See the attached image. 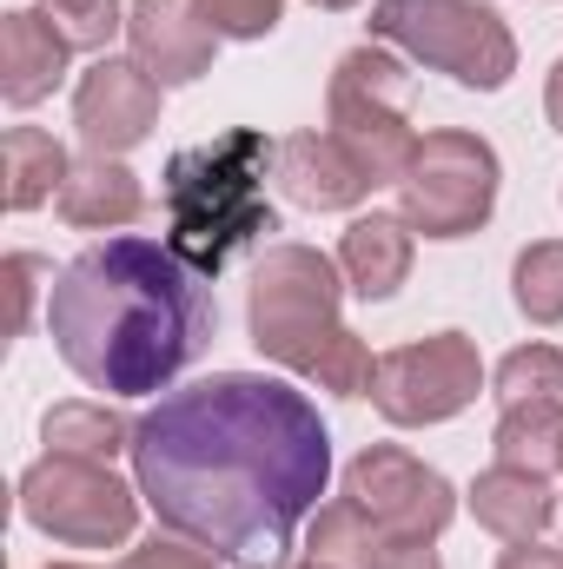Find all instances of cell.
<instances>
[{
  "label": "cell",
  "instance_id": "obj_1",
  "mask_svg": "<svg viewBox=\"0 0 563 569\" xmlns=\"http://www.w3.org/2000/svg\"><path fill=\"white\" fill-rule=\"evenodd\" d=\"M146 510L246 569H279L332 483V430L305 391L259 371H213L134 425Z\"/></svg>",
  "mask_w": 563,
  "mask_h": 569
},
{
  "label": "cell",
  "instance_id": "obj_2",
  "mask_svg": "<svg viewBox=\"0 0 563 569\" xmlns=\"http://www.w3.org/2000/svg\"><path fill=\"white\" fill-rule=\"evenodd\" d=\"M47 331L80 385L107 398H159L213 338V298L172 246L107 239L53 272Z\"/></svg>",
  "mask_w": 563,
  "mask_h": 569
},
{
  "label": "cell",
  "instance_id": "obj_3",
  "mask_svg": "<svg viewBox=\"0 0 563 569\" xmlns=\"http://www.w3.org/2000/svg\"><path fill=\"white\" fill-rule=\"evenodd\" d=\"M273 166H279V140H266L253 127L179 146L166 159V179H159L166 246L199 279H219L239 252H253L266 232H279V212L266 199Z\"/></svg>",
  "mask_w": 563,
  "mask_h": 569
},
{
  "label": "cell",
  "instance_id": "obj_4",
  "mask_svg": "<svg viewBox=\"0 0 563 569\" xmlns=\"http://www.w3.org/2000/svg\"><path fill=\"white\" fill-rule=\"evenodd\" d=\"M338 279L345 272L318 246H266V259L253 266V291H246V331L273 365L312 378L318 391L372 398L378 358L352 325H338V298H345Z\"/></svg>",
  "mask_w": 563,
  "mask_h": 569
},
{
  "label": "cell",
  "instance_id": "obj_5",
  "mask_svg": "<svg viewBox=\"0 0 563 569\" xmlns=\"http://www.w3.org/2000/svg\"><path fill=\"white\" fill-rule=\"evenodd\" d=\"M372 40L398 47L412 67H431L471 93H497L517 73V40L484 0H378Z\"/></svg>",
  "mask_w": 563,
  "mask_h": 569
},
{
  "label": "cell",
  "instance_id": "obj_6",
  "mask_svg": "<svg viewBox=\"0 0 563 569\" xmlns=\"http://www.w3.org/2000/svg\"><path fill=\"white\" fill-rule=\"evenodd\" d=\"M325 120L332 133L365 159V172L378 186H398L412 152H418V127H412V67L372 40V47H352L338 67H332V87H325Z\"/></svg>",
  "mask_w": 563,
  "mask_h": 569
},
{
  "label": "cell",
  "instance_id": "obj_7",
  "mask_svg": "<svg viewBox=\"0 0 563 569\" xmlns=\"http://www.w3.org/2000/svg\"><path fill=\"white\" fill-rule=\"evenodd\" d=\"M497 146L464 127H437L418 140L398 179V212L424 239H471L497 212Z\"/></svg>",
  "mask_w": 563,
  "mask_h": 569
},
{
  "label": "cell",
  "instance_id": "obj_8",
  "mask_svg": "<svg viewBox=\"0 0 563 569\" xmlns=\"http://www.w3.org/2000/svg\"><path fill=\"white\" fill-rule=\"evenodd\" d=\"M140 483H120L113 463H87V457H40L20 470V517L73 550H113L134 537L140 523Z\"/></svg>",
  "mask_w": 563,
  "mask_h": 569
},
{
  "label": "cell",
  "instance_id": "obj_9",
  "mask_svg": "<svg viewBox=\"0 0 563 569\" xmlns=\"http://www.w3.org/2000/svg\"><path fill=\"white\" fill-rule=\"evenodd\" d=\"M484 391V358L464 331H431V338H412L398 351L378 358V385H372V405L378 418L398 430L418 425H444L457 418L464 405H477Z\"/></svg>",
  "mask_w": 563,
  "mask_h": 569
},
{
  "label": "cell",
  "instance_id": "obj_10",
  "mask_svg": "<svg viewBox=\"0 0 563 569\" xmlns=\"http://www.w3.org/2000/svg\"><path fill=\"white\" fill-rule=\"evenodd\" d=\"M345 497L398 543H437L457 517V490L398 443H372L345 463Z\"/></svg>",
  "mask_w": 563,
  "mask_h": 569
},
{
  "label": "cell",
  "instance_id": "obj_11",
  "mask_svg": "<svg viewBox=\"0 0 563 569\" xmlns=\"http://www.w3.org/2000/svg\"><path fill=\"white\" fill-rule=\"evenodd\" d=\"M159 93H166V87L146 73L140 60L100 53V60L80 73V87H73V133H80V146H87L93 159L134 152V146L159 127Z\"/></svg>",
  "mask_w": 563,
  "mask_h": 569
},
{
  "label": "cell",
  "instance_id": "obj_12",
  "mask_svg": "<svg viewBox=\"0 0 563 569\" xmlns=\"http://www.w3.org/2000/svg\"><path fill=\"white\" fill-rule=\"evenodd\" d=\"M279 192L305 212H352L378 192V179L365 172V159L338 140L332 127L325 133H285L279 140V166H273Z\"/></svg>",
  "mask_w": 563,
  "mask_h": 569
},
{
  "label": "cell",
  "instance_id": "obj_13",
  "mask_svg": "<svg viewBox=\"0 0 563 569\" xmlns=\"http://www.w3.org/2000/svg\"><path fill=\"white\" fill-rule=\"evenodd\" d=\"M127 40L159 87H192L199 73H213V53H219V33L206 27L199 0H134Z\"/></svg>",
  "mask_w": 563,
  "mask_h": 569
},
{
  "label": "cell",
  "instance_id": "obj_14",
  "mask_svg": "<svg viewBox=\"0 0 563 569\" xmlns=\"http://www.w3.org/2000/svg\"><path fill=\"white\" fill-rule=\"evenodd\" d=\"M67 33L40 7H13L0 20V100L7 107H40L67 80Z\"/></svg>",
  "mask_w": 563,
  "mask_h": 569
},
{
  "label": "cell",
  "instance_id": "obj_15",
  "mask_svg": "<svg viewBox=\"0 0 563 569\" xmlns=\"http://www.w3.org/2000/svg\"><path fill=\"white\" fill-rule=\"evenodd\" d=\"M412 239L418 232L405 226V212H365V219H352L345 239H338V272H345V284L365 305L398 298V284L412 279Z\"/></svg>",
  "mask_w": 563,
  "mask_h": 569
},
{
  "label": "cell",
  "instance_id": "obj_16",
  "mask_svg": "<svg viewBox=\"0 0 563 569\" xmlns=\"http://www.w3.org/2000/svg\"><path fill=\"white\" fill-rule=\"evenodd\" d=\"M471 517L497 537V543H537L551 530V510H557V490L551 477H531V470H511V463H491L471 490H464Z\"/></svg>",
  "mask_w": 563,
  "mask_h": 569
},
{
  "label": "cell",
  "instance_id": "obj_17",
  "mask_svg": "<svg viewBox=\"0 0 563 569\" xmlns=\"http://www.w3.org/2000/svg\"><path fill=\"white\" fill-rule=\"evenodd\" d=\"M60 219L73 232H113V226H134L146 212V192H140V172H127L120 159H80L60 186Z\"/></svg>",
  "mask_w": 563,
  "mask_h": 569
},
{
  "label": "cell",
  "instance_id": "obj_18",
  "mask_svg": "<svg viewBox=\"0 0 563 569\" xmlns=\"http://www.w3.org/2000/svg\"><path fill=\"white\" fill-rule=\"evenodd\" d=\"M67 172H73V159H67V146L53 140V133H40V127H7V140H0L7 212H33V206L60 199Z\"/></svg>",
  "mask_w": 563,
  "mask_h": 569
},
{
  "label": "cell",
  "instance_id": "obj_19",
  "mask_svg": "<svg viewBox=\"0 0 563 569\" xmlns=\"http://www.w3.org/2000/svg\"><path fill=\"white\" fill-rule=\"evenodd\" d=\"M40 437H47L53 457H87V463H113L120 450H134V425L113 405H87V398L53 405L40 418Z\"/></svg>",
  "mask_w": 563,
  "mask_h": 569
},
{
  "label": "cell",
  "instance_id": "obj_20",
  "mask_svg": "<svg viewBox=\"0 0 563 569\" xmlns=\"http://www.w3.org/2000/svg\"><path fill=\"white\" fill-rule=\"evenodd\" d=\"M385 530L352 503V497H332V503H318V517H312V530H305V557L325 569H372L385 557Z\"/></svg>",
  "mask_w": 563,
  "mask_h": 569
},
{
  "label": "cell",
  "instance_id": "obj_21",
  "mask_svg": "<svg viewBox=\"0 0 563 569\" xmlns=\"http://www.w3.org/2000/svg\"><path fill=\"white\" fill-rule=\"evenodd\" d=\"M491 457L531 477H557L563 470V405H517L491 430Z\"/></svg>",
  "mask_w": 563,
  "mask_h": 569
},
{
  "label": "cell",
  "instance_id": "obj_22",
  "mask_svg": "<svg viewBox=\"0 0 563 569\" xmlns=\"http://www.w3.org/2000/svg\"><path fill=\"white\" fill-rule=\"evenodd\" d=\"M491 391H497L504 411H517V405H563V351L557 345H517V351H504Z\"/></svg>",
  "mask_w": 563,
  "mask_h": 569
},
{
  "label": "cell",
  "instance_id": "obj_23",
  "mask_svg": "<svg viewBox=\"0 0 563 569\" xmlns=\"http://www.w3.org/2000/svg\"><path fill=\"white\" fill-rule=\"evenodd\" d=\"M511 298L531 325H563V239H537L511 266Z\"/></svg>",
  "mask_w": 563,
  "mask_h": 569
},
{
  "label": "cell",
  "instance_id": "obj_24",
  "mask_svg": "<svg viewBox=\"0 0 563 569\" xmlns=\"http://www.w3.org/2000/svg\"><path fill=\"white\" fill-rule=\"evenodd\" d=\"M40 13L67 33V47H87V53H107L113 33H127V0H40Z\"/></svg>",
  "mask_w": 563,
  "mask_h": 569
},
{
  "label": "cell",
  "instance_id": "obj_25",
  "mask_svg": "<svg viewBox=\"0 0 563 569\" xmlns=\"http://www.w3.org/2000/svg\"><path fill=\"white\" fill-rule=\"evenodd\" d=\"M199 13L219 40H266L285 20V0H199Z\"/></svg>",
  "mask_w": 563,
  "mask_h": 569
},
{
  "label": "cell",
  "instance_id": "obj_26",
  "mask_svg": "<svg viewBox=\"0 0 563 569\" xmlns=\"http://www.w3.org/2000/svg\"><path fill=\"white\" fill-rule=\"evenodd\" d=\"M120 569H226V557H213V550L192 543V537H146Z\"/></svg>",
  "mask_w": 563,
  "mask_h": 569
},
{
  "label": "cell",
  "instance_id": "obj_27",
  "mask_svg": "<svg viewBox=\"0 0 563 569\" xmlns=\"http://www.w3.org/2000/svg\"><path fill=\"white\" fill-rule=\"evenodd\" d=\"M47 279V259H33V252H13L7 259V331L20 338L27 331V311H33V284Z\"/></svg>",
  "mask_w": 563,
  "mask_h": 569
},
{
  "label": "cell",
  "instance_id": "obj_28",
  "mask_svg": "<svg viewBox=\"0 0 563 569\" xmlns=\"http://www.w3.org/2000/svg\"><path fill=\"white\" fill-rule=\"evenodd\" d=\"M497 569H563V543H511Z\"/></svg>",
  "mask_w": 563,
  "mask_h": 569
},
{
  "label": "cell",
  "instance_id": "obj_29",
  "mask_svg": "<svg viewBox=\"0 0 563 569\" xmlns=\"http://www.w3.org/2000/svg\"><path fill=\"white\" fill-rule=\"evenodd\" d=\"M372 569H444V563H437V550H431V543H398V537H392V543H385V557H378Z\"/></svg>",
  "mask_w": 563,
  "mask_h": 569
},
{
  "label": "cell",
  "instance_id": "obj_30",
  "mask_svg": "<svg viewBox=\"0 0 563 569\" xmlns=\"http://www.w3.org/2000/svg\"><path fill=\"white\" fill-rule=\"evenodd\" d=\"M544 113H551V133H563V60L551 67V80H544Z\"/></svg>",
  "mask_w": 563,
  "mask_h": 569
},
{
  "label": "cell",
  "instance_id": "obj_31",
  "mask_svg": "<svg viewBox=\"0 0 563 569\" xmlns=\"http://www.w3.org/2000/svg\"><path fill=\"white\" fill-rule=\"evenodd\" d=\"M312 7H325V13H345V7H358V0H312Z\"/></svg>",
  "mask_w": 563,
  "mask_h": 569
},
{
  "label": "cell",
  "instance_id": "obj_32",
  "mask_svg": "<svg viewBox=\"0 0 563 569\" xmlns=\"http://www.w3.org/2000/svg\"><path fill=\"white\" fill-rule=\"evenodd\" d=\"M551 530H557V543H563V497H557V510H551Z\"/></svg>",
  "mask_w": 563,
  "mask_h": 569
},
{
  "label": "cell",
  "instance_id": "obj_33",
  "mask_svg": "<svg viewBox=\"0 0 563 569\" xmlns=\"http://www.w3.org/2000/svg\"><path fill=\"white\" fill-rule=\"evenodd\" d=\"M279 569H325V563H312V557H305V563H279Z\"/></svg>",
  "mask_w": 563,
  "mask_h": 569
},
{
  "label": "cell",
  "instance_id": "obj_34",
  "mask_svg": "<svg viewBox=\"0 0 563 569\" xmlns=\"http://www.w3.org/2000/svg\"><path fill=\"white\" fill-rule=\"evenodd\" d=\"M47 569H87V563H47Z\"/></svg>",
  "mask_w": 563,
  "mask_h": 569
}]
</instances>
